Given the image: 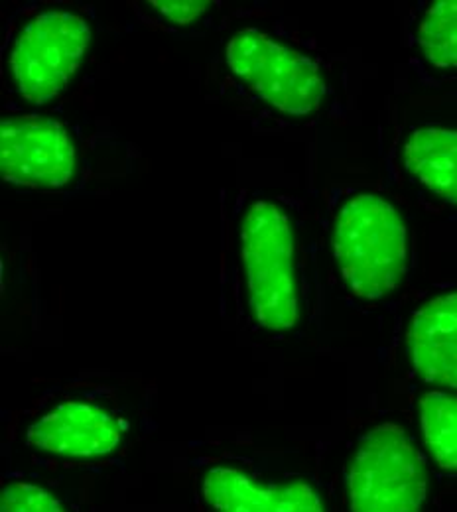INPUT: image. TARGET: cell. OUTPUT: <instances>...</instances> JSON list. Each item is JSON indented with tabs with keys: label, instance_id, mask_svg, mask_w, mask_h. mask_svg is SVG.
I'll use <instances>...</instances> for the list:
<instances>
[{
	"label": "cell",
	"instance_id": "obj_1",
	"mask_svg": "<svg viewBox=\"0 0 457 512\" xmlns=\"http://www.w3.org/2000/svg\"><path fill=\"white\" fill-rule=\"evenodd\" d=\"M85 14L66 6L16 12L2 44V85L18 101L42 107L66 91L91 46Z\"/></svg>",
	"mask_w": 457,
	"mask_h": 512
},
{
	"label": "cell",
	"instance_id": "obj_2",
	"mask_svg": "<svg viewBox=\"0 0 457 512\" xmlns=\"http://www.w3.org/2000/svg\"><path fill=\"white\" fill-rule=\"evenodd\" d=\"M331 253L351 294L369 302L383 300L408 276L406 223L389 199L377 193H357L335 217Z\"/></svg>",
	"mask_w": 457,
	"mask_h": 512
},
{
	"label": "cell",
	"instance_id": "obj_3",
	"mask_svg": "<svg viewBox=\"0 0 457 512\" xmlns=\"http://www.w3.org/2000/svg\"><path fill=\"white\" fill-rule=\"evenodd\" d=\"M239 260L247 302L257 323L274 333L294 329L302 316L296 233L288 213L255 199L239 227Z\"/></svg>",
	"mask_w": 457,
	"mask_h": 512
},
{
	"label": "cell",
	"instance_id": "obj_4",
	"mask_svg": "<svg viewBox=\"0 0 457 512\" xmlns=\"http://www.w3.org/2000/svg\"><path fill=\"white\" fill-rule=\"evenodd\" d=\"M223 56L231 75L282 115L310 117L326 99L327 81L320 64L270 32L259 28L235 32Z\"/></svg>",
	"mask_w": 457,
	"mask_h": 512
},
{
	"label": "cell",
	"instance_id": "obj_5",
	"mask_svg": "<svg viewBox=\"0 0 457 512\" xmlns=\"http://www.w3.org/2000/svg\"><path fill=\"white\" fill-rule=\"evenodd\" d=\"M428 493L424 457L396 424L369 430L347 469L351 512H422Z\"/></svg>",
	"mask_w": 457,
	"mask_h": 512
},
{
	"label": "cell",
	"instance_id": "obj_6",
	"mask_svg": "<svg viewBox=\"0 0 457 512\" xmlns=\"http://www.w3.org/2000/svg\"><path fill=\"white\" fill-rule=\"evenodd\" d=\"M79 148L66 123L20 113L0 121V172L6 184L32 192H60L73 184Z\"/></svg>",
	"mask_w": 457,
	"mask_h": 512
},
{
	"label": "cell",
	"instance_id": "obj_7",
	"mask_svg": "<svg viewBox=\"0 0 457 512\" xmlns=\"http://www.w3.org/2000/svg\"><path fill=\"white\" fill-rule=\"evenodd\" d=\"M125 420L95 402L67 400L56 404L26 430V444L60 457L97 459L121 446Z\"/></svg>",
	"mask_w": 457,
	"mask_h": 512
},
{
	"label": "cell",
	"instance_id": "obj_8",
	"mask_svg": "<svg viewBox=\"0 0 457 512\" xmlns=\"http://www.w3.org/2000/svg\"><path fill=\"white\" fill-rule=\"evenodd\" d=\"M201 493L215 512H324L322 499L312 485L262 481L235 467L207 471Z\"/></svg>",
	"mask_w": 457,
	"mask_h": 512
},
{
	"label": "cell",
	"instance_id": "obj_9",
	"mask_svg": "<svg viewBox=\"0 0 457 512\" xmlns=\"http://www.w3.org/2000/svg\"><path fill=\"white\" fill-rule=\"evenodd\" d=\"M408 355L426 383L457 390V292L430 300L414 314Z\"/></svg>",
	"mask_w": 457,
	"mask_h": 512
},
{
	"label": "cell",
	"instance_id": "obj_10",
	"mask_svg": "<svg viewBox=\"0 0 457 512\" xmlns=\"http://www.w3.org/2000/svg\"><path fill=\"white\" fill-rule=\"evenodd\" d=\"M400 156L412 182L457 205V128H416Z\"/></svg>",
	"mask_w": 457,
	"mask_h": 512
},
{
	"label": "cell",
	"instance_id": "obj_11",
	"mask_svg": "<svg viewBox=\"0 0 457 512\" xmlns=\"http://www.w3.org/2000/svg\"><path fill=\"white\" fill-rule=\"evenodd\" d=\"M414 42L432 69H457V0L434 2L426 8L416 24Z\"/></svg>",
	"mask_w": 457,
	"mask_h": 512
},
{
	"label": "cell",
	"instance_id": "obj_12",
	"mask_svg": "<svg viewBox=\"0 0 457 512\" xmlns=\"http://www.w3.org/2000/svg\"><path fill=\"white\" fill-rule=\"evenodd\" d=\"M420 426L424 444L438 467L457 469V396L430 390L420 398Z\"/></svg>",
	"mask_w": 457,
	"mask_h": 512
},
{
	"label": "cell",
	"instance_id": "obj_13",
	"mask_svg": "<svg viewBox=\"0 0 457 512\" xmlns=\"http://www.w3.org/2000/svg\"><path fill=\"white\" fill-rule=\"evenodd\" d=\"M0 512H66L62 503L46 489L14 481L2 489Z\"/></svg>",
	"mask_w": 457,
	"mask_h": 512
},
{
	"label": "cell",
	"instance_id": "obj_14",
	"mask_svg": "<svg viewBox=\"0 0 457 512\" xmlns=\"http://www.w3.org/2000/svg\"><path fill=\"white\" fill-rule=\"evenodd\" d=\"M152 10L174 26H190L199 20L211 6V2H196V0H154L148 2Z\"/></svg>",
	"mask_w": 457,
	"mask_h": 512
}]
</instances>
